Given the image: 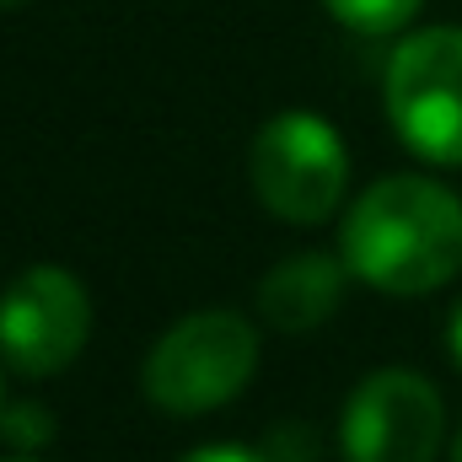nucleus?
<instances>
[{"mask_svg":"<svg viewBox=\"0 0 462 462\" xmlns=\"http://www.w3.org/2000/svg\"><path fill=\"white\" fill-rule=\"evenodd\" d=\"M345 263L387 296H425L462 269V199L430 178H382L345 221Z\"/></svg>","mask_w":462,"mask_h":462,"instance_id":"1","label":"nucleus"},{"mask_svg":"<svg viewBox=\"0 0 462 462\" xmlns=\"http://www.w3.org/2000/svg\"><path fill=\"white\" fill-rule=\"evenodd\" d=\"M253 371L258 334L236 312H194L156 339L145 360V393L167 414H210L253 382Z\"/></svg>","mask_w":462,"mask_h":462,"instance_id":"2","label":"nucleus"},{"mask_svg":"<svg viewBox=\"0 0 462 462\" xmlns=\"http://www.w3.org/2000/svg\"><path fill=\"white\" fill-rule=\"evenodd\" d=\"M387 118L414 156L462 167V27H425L393 49Z\"/></svg>","mask_w":462,"mask_h":462,"instance_id":"3","label":"nucleus"},{"mask_svg":"<svg viewBox=\"0 0 462 462\" xmlns=\"http://www.w3.org/2000/svg\"><path fill=\"white\" fill-rule=\"evenodd\" d=\"M349 183L345 140L318 114H274L253 140V189L263 210L296 226H318L339 210Z\"/></svg>","mask_w":462,"mask_h":462,"instance_id":"4","label":"nucleus"},{"mask_svg":"<svg viewBox=\"0 0 462 462\" xmlns=\"http://www.w3.org/2000/svg\"><path fill=\"white\" fill-rule=\"evenodd\" d=\"M92 334V301L65 269H27L0 296V360L22 376L65 371Z\"/></svg>","mask_w":462,"mask_h":462,"instance_id":"5","label":"nucleus"},{"mask_svg":"<svg viewBox=\"0 0 462 462\" xmlns=\"http://www.w3.org/2000/svg\"><path fill=\"white\" fill-rule=\"evenodd\" d=\"M441 436L447 409L420 371H376L345 403L349 462H436Z\"/></svg>","mask_w":462,"mask_h":462,"instance_id":"6","label":"nucleus"},{"mask_svg":"<svg viewBox=\"0 0 462 462\" xmlns=\"http://www.w3.org/2000/svg\"><path fill=\"white\" fill-rule=\"evenodd\" d=\"M345 269L328 253H296L285 263H274L258 285V307L280 334H307L318 323L334 318L339 296H345Z\"/></svg>","mask_w":462,"mask_h":462,"instance_id":"7","label":"nucleus"},{"mask_svg":"<svg viewBox=\"0 0 462 462\" xmlns=\"http://www.w3.org/2000/svg\"><path fill=\"white\" fill-rule=\"evenodd\" d=\"M323 5L345 22L349 32H371V38L409 27L414 11H420V0H323Z\"/></svg>","mask_w":462,"mask_h":462,"instance_id":"8","label":"nucleus"},{"mask_svg":"<svg viewBox=\"0 0 462 462\" xmlns=\"http://www.w3.org/2000/svg\"><path fill=\"white\" fill-rule=\"evenodd\" d=\"M43 420H49V414H43L38 403H22V409L5 414V436H11V441H43V436H49Z\"/></svg>","mask_w":462,"mask_h":462,"instance_id":"9","label":"nucleus"},{"mask_svg":"<svg viewBox=\"0 0 462 462\" xmlns=\"http://www.w3.org/2000/svg\"><path fill=\"white\" fill-rule=\"evenodd\" d=\"M183 462H269V457H258L247 447H199V452H189Z\"/></svg>","mask_w":462,"mask_h":462,"instance_id":"10","label":"nucleus"},{"mask_svg":"<svg viewBox=\"0 0 462 462\" xmlns=\"http://www.w3.org/2000/svg\"><path fill=\"white\" fill-rule=\"evenodd\" d=\"M447 345H452V360L462 365V301H457V312H452V323H447Z\"/></svg>","mask_w":462,"mask_h":462,"instance_id":"11","label":"nucleus"},{"mask_svg":"<svg viewBox=\"0 0 462 462\" xmlns=\"http://www.w3.org/2000/svg\"><path fill=\"white\" fill-rule=\"evenodd\" d=\"M452 462H462V425H457V441H452Z\"/></svg>","mask_w":462,"mask_h":462,"instance_id":"12","label":"nucleus"},{"mask_svg":"<svg viewBox=\"0 0 462 462\" xmlns=\"http://www.w3.org/2000/svg\"><path fill=\"white\" fill-rule=\"evenodd\" d=\"M0 5H16V0H0Z\"/></svg>","mask_w":462,"mask_h":462,"instance_id":"13","label":"nucleus"},{"mask_svg":"<svg viewBox=\"0 0 462 462\" xmlns=\"http://www.w3.org/2000/svg\"><path fill=\"white\" fill-rule=\"evenodd\" d=\"M16 462H27V457H16Z\"/></svg>","mask_w":462,"mask_h":462,"instance_id":"14","label":"nucleus"}]
</instances>
